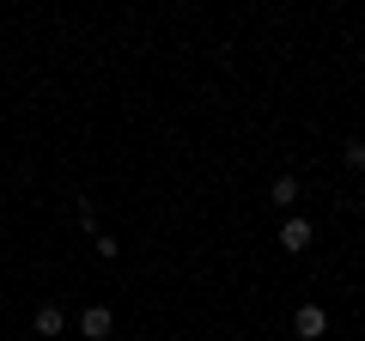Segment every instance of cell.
I'll list each match as a JSON object with an SVG mask.
<instances>
[{"mask_svg": "<svg viewBox=\"0 0 365 341\" xmlns=\"http://www.w3.org/2000/svg\"><path fill=\"white\" fill-rule=\"evenodd\" d=\"M292 335L299 341H323L329 335V311L323 305H299V311H292Z\"/></svg>", "mask_w": 365, "mask_h": 341, "instance_id": "1", "label": "cell"}, {"mask_svg": "<svg viewBox=\"0 0 365 341\" xmlns=\"http://www.w3.org/2000/svg\"><path fill=\"white\" fill-rule=\"evenodd\" d=\"M110 329H116V311L110 305H86L79 311V335L86 341H110Z\"/></svg>", "mask_w": 365, "mask_h": 341, "instance_id": "2", "label": "cell"}, {"mask_svg": "<svg viewBox=\"0 0 365 341\" xmlns=\"http://www.w3.org/2000/svg\"><path fill=\"white\" fill-rule=\"evenodd\" d=\"M311 238H317L311 220H287V225H280V250H287V256H304V250H311Z\"/></svg>", "mask_w": 365, "mask_h": 341, "instance_id": "3", "label": "cell"}, {"mask_svg": "<svg viewBox=\"0 0 365 341\" xmlns=\"http://www.w3.org/2000/svg\"><path fill=\"white\" fill-rule=\"evenodd\" d=\"M61 329H67L61 305H37V335H43V341H55V335H61Z\"/></svg>", "mask_w": 365, "mask_h": 341, "instance_id": "4", "label": "cell"}, {"mask_svg": "<svg viewBox=\"0 0 365 341\" xmlns=\"http://www.w3.org/2000/svg\"><path fill=\"white\" fill-rule=\"evenodd\" d=\"M268 195H274V208H292V201H299L304 189H299V177H287V170H280V177H274V189H268Z\"/></svg>", "mask_w": 365, "mask_h": 341, "instance_id": "5", "label": "cell"}, {"mask_svg": "<svg viewBox=\"0 0 365 341\" xmlns=\"http://www.w3.org/2000/svg\"><path fill=\"white\" fill-rule=\"evenodd\" d=\"M91 250H98L104 263H116V256H122V244H116V238H110V232H98V238H91Z\"/></svg>", "mask_w": 365, "mask_h": 341, "instance_id": "6", "label": "cell"}, {"mask_svg": "<svg viewBox=\"0 0 365 341\" xmlns=\"http://www.w3.org/2000/svg\"><path fill=\"white\" fill-rule=\"evenodd\" d=\"M347 165H353V170H365V141H347Z\"/></svg>", "mask_w": 365, "mask_h": 341, "instance_id": "7", "label": "cell"}, {"mask_svg": "<svg viewBox=\"0 0 365 341\" xmlns=\"http://www.w3.org/2000/svg\"><path fill=\"white\" fill-rule=\"evenodd\" d=\"M359 220H365V208H359Z\"/></svg>", "mask_w": 365, "mask_h": 341, "instance_id": "8", "label": "cell"}]
</instances>
